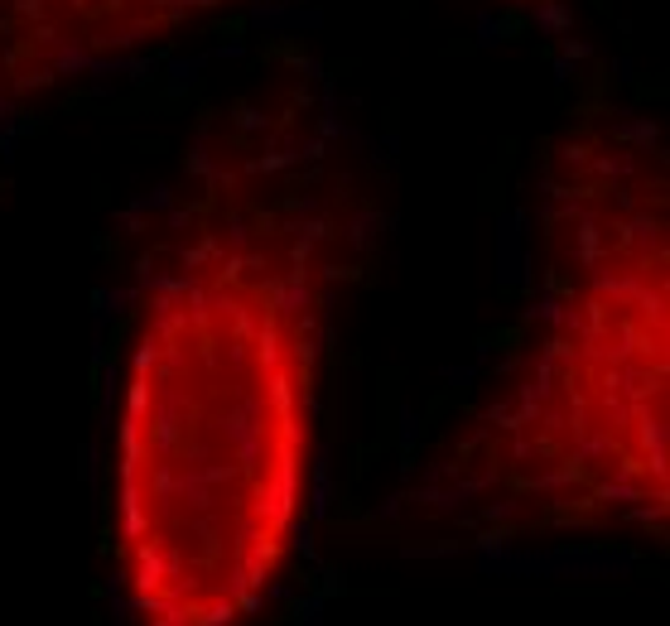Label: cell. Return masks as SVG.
I'll list each match as a JSON object with an SVG mask.
<instances>
[{
    "label": "cell",
    "mask_w": 670,
    "mask_h": 626,
    "mask_svg": "<svg viewBox=\"0 0 670 626\" xmlns=\"http://www.w3.org/2000/svg\"><path fill=\"white\" fill-rule=\"evenodd\" d=\"M318 294L294 236L208 222L121 362L111 549L126 626H256L309 516Z\"/></svg>",
    "instance_id": "1"
},
{
    "label": "cell",
    "mask_w": 670,
    "mask_h": 626,
    "mask_svg": "<svg viewBox=\"0 0 670 626\" xmlns=\"http://www.w3.org/2000/svg\"><path fill=\"white\" fill-rule=\"evenodd\" d=\"M564 251L521 362L478 425L482 497L516 526L642 530L665 520V183L613 155L564 193Z\"/></svg>",
    "instance_id": "2"
}]
</instances>
